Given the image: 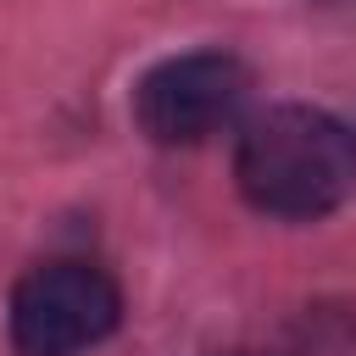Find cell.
Wrapping results in <instances>:
<instances>
[{
	"instance_id": "6da1fadb",
	"label": "cell",
	"mask_w": 356,
	"mask_h": 356,
	"mask_svg": "<svg viewBox=\"0 0 356 356\" xmlns=\"http://www.w3.org/2000/svg\"><path fill=\"white\" fill-rule=\"evenodd\" d=\"M234 178L267 217H323L356 189V134L317 106H273L239 134Z\"/></svg>"
},
{
	"instance_id": "7a4b0ae2",
	"label": "cell",
	"mask_w": 356,
	"mask_h": 356,
	"mask_svg": "<svg viewBox=\"0 0 356 356\" xmlns=\"http://www.w3.org/2000/svg\"><path fill=\"white\" fill-rule=\"evenodd\" d=\"M122 317L117 284L89 261H44L11 289V345L22 356H78Z\"/></svg>"
},
{
	"instance_id": "3957f363",
	"label": "cell",
	"mask_w": 356,
	"mask_h": 356,
	"mask_svg": "<svg viewBox=\"0 0 356 356\" xmlns=\"http://www.w3.org/2000/svg\"><path fill=\"white\" fill-rule=\"evenodd\" d=\"M250 72L228 50H189L150 67L134 89V117L156 145H200L239 117Z\"/></svg>"
},
{
	"instance_id": "277c9868",
	"label": "cell",
	"mask_w": 356,
	"mask_h": 356,
	"mask_svg": "<svg viewBox=\"0 0 356 356\" xmlns=\"http://www.w3.org/2000/svg\"><path fill=\"white\" fill-rule=\"evenodd\" d=\"M234 356H245V350H234Z\"/></svg>"
}]
</instances>
